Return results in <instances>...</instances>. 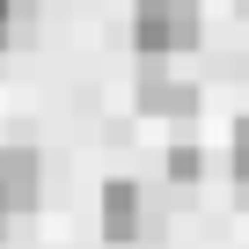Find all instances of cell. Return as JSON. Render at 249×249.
Wrapping results in <instances>:
<instances>
[{"label": "cell", "instance_id": "obj_2", "mask_svg": "<svg viewBox=\"0 0 249 249\" xmlns=\"http://www.w3.org/2000/svg\"><path fill=\"white\" fill-rule=\"evenodd\" d=\"M37 191H44V161L30 147H0V234H8L15 213L37 205Z\"/></svg>", "mask_w": 249, "mask_h": 249}, {"label": "cell", "instance_id": "obj_6", "mask_svg": "<svg viewBox=\"0 0 249 249\" xmlns=\"http://www.w3.org/2000/svg\"><path fill=\"white\" fill-rule=\"evenodd\" d=\"M234 176H242V183H249V117H242V124H234Z\"/></svg>", "mask_w": 249, "mask_h": 249}, {"label": "cell", "instance_id": "obj_4", "mask_svg": "<svg viewBox=\"0 0 249 249\" xmlns=\"http://www.w3.org/2000/svg\"><path fill=\"white\" fill-rule=\"evenodd\" d=\"M140 227H147V198H140V183H110L103 191V234L110 242H140Z\"/></svg>", "mask_w": 249, "mask_h": 249}, {"label": "cell", "instance_id": "obj_3", "mask_svg": "<svg viewBox=\"0 0 249 249\" xmlns=\"http://www.w3.org/2000/svg\"><path fill=\"white\" fill-rule=\"evenodd\" d=\"M140 110L147 117H198V88L191 81H169L161 59H147L140 66Z\"/></svg>", "mask_w": 249, "mask_h": 249}, {"label": "cell", "instance_id": "obj_1", "mask_svg": "<svg viewBox=\"0 0 249 249\" xmlns=\"http://www.w3.org/2000/svg\"><path fill=\"white\" fill-rule=\"evenodd\" d=\"M132 44L140 59H169L198 44V0H140L132 8Z\"/></svg>", "mask_w": 249, "mask_h": 249}, {"label": "cell", "instance_id": "obj_5", "mask_svg": "<svg viewBox=\"0 0 249 249\" xmlns=\"http://www.w3.org/2000/svg\"><path fill=\"white\" fill-rule=\"evenodd\" d=\"M169 176H176V183H198V176H205V154H198V147H169Z\"/></svg>", "mask_w": 249, "mask_h": 249}, {"label": "cell", "instance_id": "obj_7", "mask_svg": "<svg viewBox=\"0 0 249 249\" xmlns=\"http://www.w3.org/2000/svg\"><path fill=\"white\" fill-rule=\"evenodd\" d=\"M15 37V0H0V44Z\"/></svg>", "mask_w": 249, "mask_h": 249}]
</instances>
